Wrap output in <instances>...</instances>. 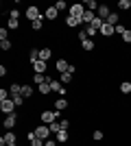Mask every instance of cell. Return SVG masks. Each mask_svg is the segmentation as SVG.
Segmentation results:
<instances>
[{
    "label": "cell",
    "mask_w": 131,
    "mask_h": 146,
    "mask_svg": "<svg viewBox=\"0 0 131 146\" xmlns=\"http://www.w3.org/2000/svg\"><path fill=\"white\" fill-rule=\"evenodd\" d=\"M15 140H18V137H15V133H13V131H7L5 135H2V144H15Z\"/></svg>",
    "instance_id": "cell-12"
},
{
    "label": "cell",
    "mask_w": 131,
    "mask_h": 146,
    "mask_svg": "<svg viewBox=\"0 0 131 146\" xmlns=\"http://www.w3.org/2000/svg\"><path fill=\"white\" fill-rule=\"evenodd\" d=\"M96 18V15H94V11H87L85 9V13H83V18H81V22L83 24H92V20Z\"/></svg>",
    "instance_id": "cell-16"
},
{
    "label": "cell",
    "mask_w": 131,
    "mask_h": 146,
    "mask_svg": "<svg viewBox=\"0 0 131 146\" xmlns=\"http://www.w3.org/2000/svg\"><path fill=\"white\" fill-rule=\"evenodd\" d=\"M57 9H59V11H61V9H66V7H68V5H66V2H63V0H57Z\"/></svg>",
    "instance_id": "cell-42"
},
{
    "label": "cell",
    "mask_w": 131,
    "mask_h": 146,
    "mask_svg": "<svg viewBox=\"0 0 131 146\" xmlns=\"http://www.w3.org/2000/svg\"><path fill=\"white\" fill-rule=\"evenodd\" d=\"M46 81H48V76H44V74H35V76H33V83H35V85H42Z\"/></svg>",
    "instance_id": "cell-24"
},
{
    "label": "cell",
    "mask_w": 131,
    "mask_h": 146,
    "mask_svg": "<svg viewBox=\"0 0 131 146\" xmlns=\"http://www.w3.org/2000/svg\"><path fill=\"white\" fill-rule=\"evenodd\" d=\"M11 100L15 103V107H20V105L24 103V96H22V94H15V96H11Z\"/></svg>",
    "instance_id": "cell-31"
},
{
    "label": "cell",
    "mask_w": 131,
    "mask_h": 146,
    "mask_svg": "<svg viewBox=\"0 0 131 146\" xmlns=\"http://www.w3.org/2000/svg\"><path fill=\"white\" fill-rule=\"evenodd\" d=\"M57 15H59V9H57V7H48L46 13H44V18H46V20H57Z\"/></svg>",
    "instance_id": "cell-11"
},
{
    "label": "cell",
    "mask_w": 131,
    "mask_h": 146,
    "mask_svg": "<svg viewBox=\"0 0 131 146\" xmlns=\"http://www.w3.org/2000/svg\"><path fill=\"white\" fill-rule=\"evenodd\" d=\"M92 137H94V140H96V142H100V140H103V137H105V133H103L100 129H96V131H94V133H92Z\"/></svg>",
    "instance_id": "cell-32"
},
{
    "label": "cell",
    "mask_w": 131,
    "mask_h": 146,
    "mask_svg": "<svg viewBox=\"0 0 131 146\" xmlns=\"http://www.w3.org/2000/svg\"><path fill=\"white\" fill-rule=\"evenodd\" d=\"M18 124V116L15 113H9V116H5V129H13Z\"/></svg>",
    "instance_id": "cell-7"
},
{
    "label": "cell",
    "mask_w": 131,
    "mask_h": 146,
    "mask_svg": "<svg viewBox=\"0 0 131 146\" xmlns=\"http://www.w3.org/2000/svg\"><path fill=\"white\" fill-rule=\"evenodd\" d=\"M107 24H112V26H118V13L116 11H112V15H109V18L105 20Z\"/></svg>",
    "instance_id": "cell-20"
},
{
    "label": "cell",
    "mask_w": 131,
    "mask_h": 146,
    "mask_svg": "<svg viewBox=\"0 0 131 146\" xmlns=\"http://www.w3.org/2000/svg\"><path fill=\"white\" fill-rule=\"evenodd\" d=\"M122 42L131 44V31H125V35H122Z\"/></svg>",
    "instance_id": "cell-40"
},
{
    "label": "cell",
    "mask_w": 131,
    "mask_h": 146,
    "mask_svg": "<svg viewBox=\"0 0 131 146\" xmlns=\"http://www.w3.org/2000/svg\"><path fill=\"white\" fill-rule=\"evenodd\" d=\"M85 33H87V37H90V39H94V35H96V33H98V31L94 29V26H90V24H87V29H85Z\"/></svg>",
    "instance_id": "cell-33"
},
{
    "label": "cell",
    "mask_w": 131,
    "mask_h": 146,
    "mask_svg": "<svg viewBox=\"0 0 131 146\" xmlns=\"http://www.w3.org/2000/svg\"><path fill=\"white\" fill-rule=\"evenodd\" d=\"M15 103H13L11 98H7V100H2L0 103V111H5V116H9V113H15Z\"/></svg>",
    "instance_id": "cell-3"
},
{
    "label": "cell",
    "mask_w": 131,
    "mask_h": 146,
    "mask_svg": "<svg viewBox=\"0 0 131 146\" xmlns=\"http://www.w3.org/2000/svg\"><path fill=\"white\" fill-rule=\"evenodd\" d=\"M120 92H122V94H131V83H129V81L120 83Z\"/></svg>",
    "instance_id": "cell-29"
},
{
    "label": "cell",
    "mask_w": 131,
    "mask_h": 146,
    "mask_svg": "<svg viewBox=\"0 0 131 146\" xmlns=\"http://www.w3.org/2000/svg\"><path fill=\"white\" fill-rule=\"evenodd\" d=\"M39 94H44V96H46V94H53V87H50V83H48V81L39 85Z\"/></svg>",
    "instance_id": "cell-18"
},
{
    "label": "cell",
    "mask_w": 131,
    "mask_h": 146,
    "mask_svg": "<svg viewBox=\"0 0 131 146\" xmlns=\"http://www.w3.org/2000/svg\"><path fill=\"white\" fill-rule=\"evenodd\" d=\"M68 131H59V133H57V142H68Z\"/></svg>",
    "instance_id": "cell-30"
},
{
    "label": "cell",
    "mask_w": 131,
    "mask_h": 146,
    "mask_svg": "<svg viewBox=\"0 0 131 146\" xmlns=\"http://www.w3.org/2000/svg\"><path fill=\"white\" fill-rule=\"evenodd\" d=\"M72 79H74V74H70V72H63L61 76H59L61 83H72Z\"/></svg>",
    "instance_id": "cell-25"
},
{
    "label": "cell",
    "mask_w": 131,
    "mask_h": 146,
    "mask_svg": "<svg viewBox=\"0 0 131 146\" xmlns=\"http://www.w3.org/2000/svg\"><path fill=\"white\" fill-rule=\"evenodd\" d=\"M29 59H31V63L39 61V50H37V48H31V52H29Z\"/></svg>",
    "instance_id": "cell-23"
},
{
    "label": "cell",
    "mask_w": 131,
    "mask_h": 146,
    "mask_svg": "<svg viewBox=\"0 0 131 146\" xmlns=\"http://www.w3.org/2000/svg\"><path fill=\"white\" fill-rule=\"evenodd\" d=\"M31 66H33V70H35V74H44L46 72V61H42V59L35 61V63H31Z\"/></svg>",
    "instance_id": "cell-13"
},
{
    "label": "cell",
    "mask_w": 131,
    "mask_h": 146,
    "mask_svg": "<svg viewBox=\"0 0 131 146\" xmlns=\"http://www.w3.org/2000/svg\"><path fill=\"white\" fill-rule=\"evenodd\" d=\"M55 63H57V72H59V74H63V72H68V68H70V63H68V61H66V59H57Z\"/></svg>",
    "instance_id": "cell-9"
},
{
    "label": "cell",
    "mask_w": 131,
    "mask_h": 146,
    "mask_svg": "<svg viewBox=\"0 0 131 146\" xmlns=\"http://www.w3.org/2000/svg\"><path fill=\"white\" fill-rule=\"evenodd\" d=\"M44 146H57V142L55 140H46V142H44Z\"/></svg>",
    "instance_id": "cell-44"
},
{
    "label": "cell",
    "mask_w": 131,
    "mask_h": 146,
    "mask_svg": "<svg viewBox=\"0 0 131 146\" xmlns=\"http://www.w3.org/2000/svg\"><path fill=\"white\" fill-rule=\"evenodd\" d=\"M63 109H68V98H57L55 100V111H63Z\"/></svg>",
    "instance_id": "cell-10"
},
{
    "label": "cell",
    "mask_w": 131,
    "mask_h": 146,
    "mask_svg": "<svg viewBox=\"0 0 131 146\" xmlns=\"http://www.w3.org/2000/svg\"><path fill=\"white\" fill-rule=\"evenodd\" d=\"M83 7H85L87 11H98V2H96V0H85V2H83Z\"/></svg>",
    "instance_id": "cell-15"
},
{
    "label": "cell",
    "mask_w": 131,
    "mask_h": 146,
    "mask_svg": "<svg viewBox=\"0 0 131 146\" xmlns=\"http://www.w3.org/2000/svg\"><path fill=\"white\" fill-rule=\"evenodd\" d=\"M44 142H46V140H39V137H35V140H31V146H44Z\"/></svg>",
    "instance_id": "cell-38"
},
{
    "label": "cell",
    "mask_w": 131,
    "mask_h": 146,
    "mask_svg": "<svg viewBox=\"0 0 131 146\" xmlns=\"http://www.w3.org/2000/svg\"><path fill=\"white\" fill-rule=\"evenodd\" d=\"M59 127H61V131H68V129H70V122L68 120H61V122H59Z\"/></svg>",
    "instance_id": "cell-39"
},
{
    "label": "cell",
    "mask_w": 131,
    "mask_h": 146,
    "mask_svg": "<svg viewBox=\"0 0 131 146\" xmlns=\"http://www.w3.org/2000/svg\"><path fill=\"white\" fill-rule=\"evenodd\" d=\"M0 39H9V29H0Z\"/></svg>",
    "instance_id": "cell-37"
},
{
    "label": "cell",
    "mask_w": 131,
    "mask_h": 146,
    "mask_svg": "<svg viewBox=\"0 0 131 146\" xmlns=\"http://www.w3.org/2000/svg\"><path fill=\"white\" fill-rule=\"evenodd\" d=\"M26 18L31 20V22H35V20L44 18V15L39 13V9H37V7H29V9H26Z\"/></svg>",
    "instance_id": "cell-6"
},
{
    "label": "cell",
    "mask_w": 131,
    "mask_h": 146,
    "mask_svg": "<svg viewBox=\"0 0 131 146\" xmlns=\"http://www.w3.org/2000/svg\"><path fill=\"white\" fill-rule=\"evenodd\" d=\"M48 127H50V133H59V131H61V127H59V124H57V122H53V124H48Z\"/></svg>",
    "instance_id": "cell-36"
},
{
    "label": "cell",
    "mask_w": 131,
    "mask_h": 146,
    "mask_svg": "<svg viewBox=\"0 0 131 146\" xmlns=\"http://www.w3.org/2000/svg\"><path fill=\"white\" fill-rule=\"evenodd\" d=\"M33 94H35V92H33L31 85H22V96H24V98H31Z\"/></svg>",
    "instance_id": "cell-22"
},
{
    "label": "cell",
    "mask_w": 131,
    "mask_h": 146,
    "mask_svg": "<svg viewBox=\"0 0 131 146\" xmlns=\"http://www.w3.org/2000/svg\"><path fill=\"white\" fill-rule=\"evenodd\" d=\"M9 18H20V11H18V9H11V13H9Z\"/></svg>",
    "instance_id": "cell-43"
},
{
    "label": "cell",
    "mask_w": 131,
    "mask_h": 146,
    "mask_svg": "<svg viewBox=\"0 0 131 146\" xmlns=\"http://www.w3.org/2000/svg\"><path fill=\"white\" fill-rule=\"evenodd\" d=\"M83 13H85V7H83V5H72V7H70V18L81 20Z\"/></svg>",
    "instance_id": "cell-5"
},
{
    "label": "cell",
    "mask_w": 131,
    "mask_h": 146,
    "mask_svg": "<svg viewBox=\"0 0 131 146\" xmlns=\"http://www.w3.org/2000/svg\"><path fill=\"white\" fill-rule=\"evenodd\" d=\"M103 24H105V20H100L98 15H96V18L92 20V24H90V26H94L96 31H100V29H103Z\"/></svg>",
    "instance_id": "cell-21"
},
{
    "label": "cell",
    "mask_w": 131,
    "mask_h": 146,
    "mask_svg": "<svg viewBox=\"0 0 131 146\" xmlns=\"http://www.w3.org/2000/svg\"><path fill=\"white\" fill-rule=\"evenodd\" d=\"M66 24H68V26H72V29H74V26L83 24V22H81V20H76V18H70V15H68V18H66Z\"/></svg>",
    "instance_id": "cell-26"
},
{
    "label": "cell",
    "mask_w": 131,
    "mask_h": 146,
    "mask_svg": "<svg viewBox=\"0 0 131 146\" xmlns=\"http://www.w3.org/2000/svg\"><path fill=\"white\" fill-rule=\"evenodd\" d=\"M48 83H50V87H53V92H57L61 98H66V94H68V92H66V87H63L61 81H57V79H53V76H48Z\"/></svg>",
    "instance_id": "cell-1"
},
{
    "label": "cell",
    "mask_w": 131,
    "mask_h": 146,
    "mask_svg": "<svg viewBox=\"0 0 131 146\" xmlns=\"http://www.w3.org/2000/svg\"><path fill=\"white\" fill-rule=\"evenodd\" d=\"M50 57H53V50H50V48H42V50H39V59H42V61H48Z\"/></svg>",
    "instance_id": "cell-17"
},
{
    "label": "cell",
    "mask_w": 131,
    "mask_h": 146,
    "mask_svg": "<svg viewBox=\"0 0 131 146\" xmlns=\"http://www.w3.org/2000/svg\"><path fill=\"white\" fill-rule=\"evenodd\" d=\"M118 9H122V11L131 9V0H118Z\"/></svg>",
    "instance_id": "cell-28"
},
{
    "label": "cell",
    "mask_w": 131,
    "mask_h": 146,
    "mask_svg": "<svg viewBox=\"0 0 131 146\" xmlns=\"http://www.w3.org/2000/svg\"><path fill=\"white\" fill-rule=\"evenodd\" d=\"M18 26H20V20H18V18H9V22H7V29H9V31H15Z\"/></svg>",
    "instance_id": "cell-19"
},
{
    "label": "cell",
    "mask_w": 131,
    "mask_h": 146,
    "mask_svg": "<svg viewBox=\"0 0 131 146\" xmlns=\"http://www.w3.org/2000/svg\"><path fill=\"white\" fill-rule=\"evenodd\" d=\"M125 31H127V29H125V26H122V24H118V26H116V33H118L120 37L125 35Z\"/></svg>",
    "instance_id": "cell-41"
},
{
    "label": "cell",
    "mask_w": 131,
    "mask_h": 146,
    "mask_svg": "<svg viewBox=\"0 0 131 146\" xmlns=\"http://www.w3.org/2000/svg\"><path fill=\"white\" fill-rule=\"evenodd\" d=\"M114 33H116V26H112V24H103V29H100V35H105V37H112Z\"/></svg>",
    "instance_id": "cell-14"
},
{
    "label": "cell",
    "mask_w": 131,
    "mask_h": 146,
    "mask_svg": "<svg viewBox=\"0 0 131 146\" xmlns=\"http://www.w3.org/2000/svg\"><path fill=\"white\" fill-rule=\"evenodd\" d=\"M31 26H33L35 31H39V29L44 26V18H39V20H35V22H31Z\"/></svg>",
    "instance_id": "cell-34"
},
{
    "label": "cell",
    "mask_w": 131,
    "mask_h": 146,
    "mask_svg": "<svg viewBox=\"0 0 131 146\" xmlns=\"http://www.w3.org/2000/svg\"><path fill=\"white\" fill-rule=\"evenodd\" d=\"M81 46H83V50H94V39H85V42H81Z\"/></svg>",
    "instance_id": "cell-27"
},
{
    "label": "cell",
    "mask_w": 131,
    "mask_h": 146,
    "mask_svg": "<svg viewBox=\"0 0 131 146\" xmlns=\"http://www.w3.org/2000/svg\"><path fill=\"white\" fill-rule=\"evenodd\" d=\"M0 48H2V50H9V48H11V42H9V39H0Z\"/></svg>",
    "instance_id": "cell-35"
},
{
    "label": "cell",
    "mask_w": 131,
    "mask_h": 146,
    "mask_svg": "<svg viewBox=\"0 0 131 146\" xmlns=\"http://www.w3.org/2000/svg\"><path fill=\"white\" fill-rule=\"evenodd\" d=\"M96 15H98L100 20H107L109 15H112V11H109V7H107V5H100L98 11H96Z\"/></svg>",
    "instance_id": "cell-8"
},
{
    "label": "cell",
    "mask_w": 131,
    "mask_h": 146,
    "mask_svg": "<svg viewBox=\"0 0 131 146\" xmlns=\"http://www.w3.org/2000/svg\"><path fill=\"white\" fill-rule=\"evenodd\" d=\"M59 113L61 111H42V122L44 124H53V122H57V118H59Z\"/></svg>",
    "instance_id": "cell-2"
},
{
    "label": "cell",
    "mask_w": 131,
    "mask_h": 146,
    "mask_svg": "<svg viewBox=\"0 0 131 146\" xmlns=\"http://www.w3.org/2000/svg\"><path fill=\"white\" fill-rule=\"evenodd\" d=\"M35 135H37L39 140H48L50 137V127L48 124H39V127L35 129Z\"/></svg>",
    "instance_id": "cell-4"
}]
</instances>
